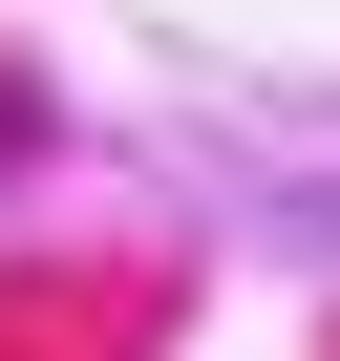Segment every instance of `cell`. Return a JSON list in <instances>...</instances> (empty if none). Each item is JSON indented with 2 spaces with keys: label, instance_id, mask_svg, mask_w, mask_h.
Returning a JSON list of instances; mask_svg holds the SVG:
<instances>
[]
</instances>
